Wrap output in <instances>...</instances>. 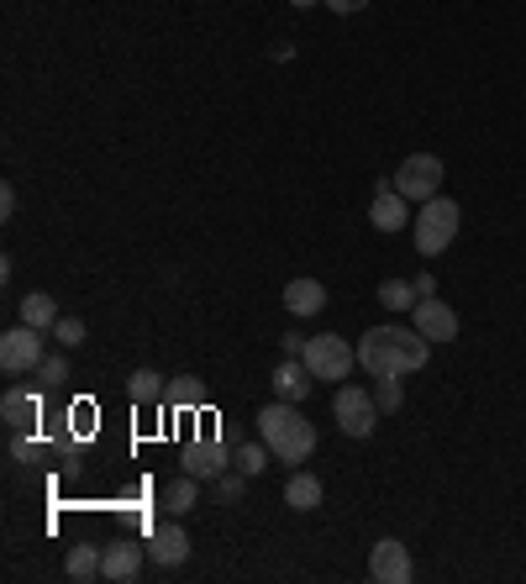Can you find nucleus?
<instances>
[{
    "label": "nucleus",
    "instance_id": "obj_1",
    "mask_svg": "<svg viewBox=\"0 0 526 584\" xmlns=\"http://www.w3.org/2000/svg\"><path fill=\"white\" fill-rule=\"evenodd\" d=\"M427 358H432V343L410 326H369L358 343V363L374 380H406L416 369H427Z\"/></svg>",
    "mask_w": 526,
    "mask_h": 584
},
{
    "label": "nucleus",
    "instance_id": "obj_2",
    "mask_svg": "<svg viewBox=\"0 0 526 584\" xmlns=\"http://www.w3.org/2000/svg\"><path fill=\"white\" fill-rule=\"evenodd\" d=\"M259 438L268 442V453L285 458V464H306V458L316 453V427L295 410V401H274V406L259 410Z\"/></svg>",
    "mask_w": 526,
    "mask_h": 584
},
{
    "label": "nucleus",
    "instance_id": "obj_3",
    "mask_svg": "<svg viewBox=\"0 0 526 584\" xmlns=\"http://www.w3.org/2000/svg\"><path fill=\"white\" fill-rule=\"evenodd\" d=\"M458 222H464L458 201H447V195L421 201V211H416V227H410V237H416V253H427V259L447 253V248H453V237H458Z\"/></svg>",
    "mask_w": 526,
    "mask_h": 584
},
{
    "label": "nucleus",
    "instance_id": "obj_4",
    "mask_svg": "<svg viewBox=\"0 0 526 584\" xmlns=\"http://www.w3.org/2000/svg\"><path fill=\"white\" fill-rule=\"evenodd\" d=\"M306 369L316 374V380H348L352 363H358V348H348V337H332V332H322V337H306Z\"/></svg>",
    "mask_w": 526,
    "mask_h": 584
},
{
    "label": "nucleus",
    "instance_id": "obj_5",
    "mask_svg": "<svg viewBox=\"0 0 526 584\" xmlns=\"http://www.w3.org/2000/svg\"><path fill=\"white\" fill-rule=\"evenodd\" d=\"M332 416H337V427H343L348 438H374V427H380V401H374L363 384H343L337 401H332Z\"/></svg>",
    "mask_w": 526,
    "mask_h": 584
},
{
    "label": "nucleus",
    "instance_id": "obj_6",
    "mask_svg": "<svg viewBox=\"0 0 526 584\" xmlns=\"http://www.w3.org/2000/svg\"><path fill=\"white\" fill-rule=\"evenodd\" d=\"M390 184H395L406 201H416V205L432 201V195L442 190V158H438V153H410L406 164L395 169V179H390Z\"/></svg>",
    "mask_w": 526,
    "mask_h": 584
},
{
    "label": "nucleus",
    "instance_id": "obj_7",
    "mask_svg": "<svg viewBox=\"0 0 526 584\" xmlns=\"http://www.w3.org/2000/svg\"><path fill=\"white\" fill-rule=\"evenodd\" d=\"M43 358H48V348H43V332H37V326L22 322L0 337V369H5V374H37Z\"/></svg>",
    "mask_w": 526,
    "mask_h": 584
},
{
    "label": "nucleus",
    "instance_id": "obj_8",
    "mask_svg": "<svg viewBox=\"0 0 526 584\" xmlns=\"http://www.w3.org/2000/svg\"><path fill=\"white\" fill-rule=\"evenodd\" d=\"M410 574H416V563H410L406 543H395V537L374 543V553H369V580L374 584H410Z\"/></svg>",
    "mask_w": 526,
    "mask_h": 584
},
{
    "label": "nucleus",
    "instance_id": "obj_9",
    "mask_svg": "<svg viewBox=\"0 0 526 584\" xmlns=\"http://www.w3.org/2000/svg\"><path fill=\"white\" fill-rule=\"evenodd\" d=\"M410 317H416V332H421L427 343H453V337H458V311H453L447 300H438V295H421Z\"/></svg>",
    "mask_w": 526,
    "mask_h": 584
},
{
    "label": "nucleus",
    "instance_id": "obj_10",
    "mask_svg": "<svg viewBox=\"0 0 526 584\" xmlns=\"http://www.w3.org/2000/svg\"><path fill=\"white\" fill-rule=\"evenodd\" d=\"M369 222L380 227V233H401L410 222V201L395 190V184H380V195H374V205H369Z\"/></svg>",
    "mask_w": 526,
    "mask_h": 584
},
{
    "label": "nucleus",
    "instance_id": "obj_11",
    "mask_svg": "<svg viewBox=\"0 0 526 584\" xmlns=\"http://www.w3.org/2000/svg\"><path fill=\"white\" fill-rule=\"evenodd\" d=\"M147 553H153V563H158V569H179V563L190 558V532H184L179 522L158 526V532H153V548H147Z\"/></svg>",
    "mask_w": 526,
    "mask_h": 584
},
{
    "label": "nucleus",
    "instance_id": "obj_12",
    "mask_svg": "<svg viewBox=\"0 0 526 584\" xmlns=\"http://www.w3.org/2000/svg\"><path fill=\"white\" fill-rule=\"evenodd\" d=\"M0 416H5V427H37L43 421V395L37 390H5L0 395Z\"/></svg>",
    "mask_w": 526,
    "mask_h": 584
},
{
    "label": "nucleus",
    "instance_id": "obj_13",
    "mask_svg": "<svg viewBox=\"0 0 526 584\" xmlns=\"http://www.w3.org/2000/svg\"><path fill=\"white\" fill-rule=\"evenodd\" d=\"M311 384H316V374L306 369V358H285V363L274 369V395H279V401H295V406H300V401L311 395Z\"/></svg>",
    "mask_w": 526,
    "mask_h": 584
},
{
    "label": "nucleus",
    "instance_id": "obj_14",
    "mask_svg": "<svg viewBox=\"0 0 526 584\" xmlns=\"http://www.w3.org/2000/svg\"><path fill=\"white\" fill-rule=\"evenodd\" d=\"M285 311H290V317H316V311H326V285L322 279H290V285H285Z\"/></svg>",
    "mask_w": 526,
    "mask_h": 584
},
{
    "label": "nucleus",
    "instance_id": "obj_15",
    "mask_svg": "<svg viewBox=\"0 0 526 584\" xmlns=\"http://www.w3.org/2000/svg\"><path fill=\"white\" fill-rule=\"evenodd\" d=\"M184 474H195V479L227 474V448H222V442H195V448L184 453Z\"/></svg>",
    "mask_w": 526,
    "mask_h": 584
},
{
    "label": "nucleus",
    "instance_id": "obj_16",
    "mask_svg": "<svg viewBox=\"0 0 526 584\" xmlns=\"http://www.w3.org/2000/svg\"><path fill=\"white\" fill-rule=\"evenodd\" d=\"M138 574H143V548L138 543H111L106 548V580L127 584V580H138Z\"/></svg>",
    "mask_w": 526,
    "mask_h": 584
},
{
    "label": "nucleus",
    "instance_id": "obj_17",
    "mask_svg": "<svg viewBox=\"0 0 526 584\" xmlns=\"http://www.w3.org/2000/svg\"><path fill=\"white\" fill-rule=\"evenodd\" d=\"M127 395H132L138 406H158V401H169V380H164L158 369H132V374H127Z\"/></svg>",
    "mask_w": 526,
    "mask_h": 584
},
{
    "label": "nucleus",
    "instance_id": "obj_18",
    "mask_svg": "<svg viewBox=\"0 0 526 584\" xmlns=\"http://www.w3.org/2000/svg\"><path fill=\"white\" fill-rule=\"evenodd\" d=\"M285 505H290V511H316V505H322V479H316V474H306V468L290 474V485H285Z\"/></svg>",
    "mask_w": 526,
    "mask_h": 584
},
{
    "label": "nucleus",
    "instance_id": "obj_19",
    "mask_svg": "<svg viewBox=\"0 0 526 584\" xmlns=\"http://www.w3.org/2000/svg\"><path fill=\"white\" fill-rule=\"evenodd\" d=\"M69 580H106V548H89V543H80L74 553H69Z\"/></svg>",
    "mask_w": 526,
    "mask_h": 584
},
{
    "label": "nucleus",
    "instance_id": "obj_20",
    "mask_svg": "<svg viewBox=\"0 0 526 584\" xmlns=\"http://www.w3.org/2000/svg\"><path fill=\"white\" fill-rule=\"evenodd\" d=\"M22 322L37 326V332H53V326H59V306H53V295H43V290L22 295Z\"/></svg>",
    "mask_w": 526,
    "mask_h": 584
},
{
    "label": "nucleus",
    "instance_id": "obj_21",
    "mask_svg": "<svg viewBox=\"0 0 526 584\" xmlns=\"http://www.w3.org/2000/svg\"><path fill=\"white\" fill-rule=\"evenodd\" d=\"M201 505V485H195V474H179L175 485L164 490V511L169 516H184V511H195Z\"/></svg>",
    "mask_w": 526,
    "mask_h": 584
},
{
    "label": "nucleus",
    "instance_id": "obj_22",
    "mask_svg": "<svg viewBox=\"0 0 526 584\" xmlns=\"http://www.w3.org/2000/svg\"><path fill=\"white\" fill-rule=\"evenodd\" d=\"M169 406L175 410H201L205 406V384L201 380H169Z\"/></svg>",
    "mask_w": 526,
    "mask_h": 584
},
{
    "label": "nucleus",
    "instance_id": "obj_23",
    "mask_svg": "<svg viewBox=\"0 0 526 584\" xmlns=\"http://www.w3.org/2000/svg\"><path fill=\"white\" fill-rule=\"evenodd\" d=\"M380 300L390 306V311H410V300H421V295H416V285H406V279H384Z\"/></svg>",
    "mask_w": 526,
    "mask_h": 584
},
{
    "label": "nucleus",
    "instance_id": "obj_24",
    "mask_svg": "<svg viewBox=\"0 0 526 584\" xmlns=\"http://www.w3.org/2000/svg\"><path fill=\"white\" fill-rule=\"evenodd\" d=\"M268 458H274V453H268V442H248V448H242V453H237V468H242V474H248V479H253V474H263V468H268Z\"/></svg>",
    "mask_w": 526,
    "mask_h": 584
},
{
    "label": "nucleus",
    "instance_id": "obj_25",
    "mask_svg": "<svg viewBox=\"0 0 526 584\" xmlns=\"http://www.w3.org/2000/svg\"><path fill=\"white\" fill-rule=\"evenodd\" d=\"M63 380H69V363H63L59 353H53V358H43V363H37V390H59Z\"/></svg>",
    "mask_w": 526,
    "mask_h": 584
},
{
    "label": "nucleus",
    "instance_id": "obj_26",
    "mask_svg": "<svg viewBox=\"0 0 526 584\" xmlns=\"http://www.w3.org/2000/svg\"><path fill=\"white\" fill-rule=\"evenodd\" d=\"M11 458H16V464H43V448H37V442H27V432H22V427H11Z\"/></svg>",
    "mask_w": 526,
    "mask_h": 584
},
{
    "label": "nucleus",
    "instance_id": "obj_27",
    "mask_svg": "<svg viewBox=\"0 0 526 584\" xmlns=\"http://www.w3.org/2000/svg\"><path fill=\"white\" fill-rule=\"evenodd\" d=\"M242 479H248L242 468H237V474H216V500H222V505H237V500H242Z\"/></svg>",
    "mask_w": 526,
    "mask_h": 584
},
{
    "label": "nucleus",
    "instance_id": "obj_28",
    "mask_svg": "<svg viewBox=\"0 0 526 584\" xmlns=\"http://www.w3.org/2000/svg\"><path fill=\"white\" fill-rule=\"evenodd\" d=\"M53 337H59L63 348H80V343H85V322H80V317H59Z\"/></svg>",
    "mask_w": 526,
    "mask_h": 584
},
{
    "label": "nucleus",
    "instance_id": "obj_29",
    "mask_svg": "<svg viewBox=\"0 0 526 584\" xmlns=\"http://www.w3.org/2000/svg\"><path fill=\"white\" fill-rule=\"evenodd\" d=\"M374 401H380V410H401V401H406V390H401V380H380V390H374Z\"/></svg>",
    "mask_w": 526,
    "mask_h": 584
},
{
    "label": "nucleus",
    "instance_id": "obj_30",
    "mask_svg": "<svg viewBox=\"0 0 526 584\" xmlns=\"http://www.w3.org/2000/svg\"><path fill=\"white\" fill-rule=\"evenodd\" d=\"M369 0H326V11H337V16H352V11H363Z\"/></svg>",
    "mask_w": 526,
    "mask_h": 584
},
{
    "label": "nucleus",
    "instance_id": "obj_31",
    "mask_svg": "<svg viewBox=\"0 0 526 584\" xmlns=\"http://www.w3.org/2000/svg\"><path fill=\"white\" fill-rule=\"evenodd\" d=\"M11 211H16V190L5 184V190H0V216H11Z\"/></svg>",
    "mask_w": 526,
    "mask_h": 584
},
{
    "label": "nucleus",
    "instance_id": "obj_32",
    "mask_svg": "<svg viewBox=\"0 0 526 584\" xmlns=\"http://www.w3.org/2000/svg\"><path fill=\"white\" fill-rule=\"evenodd\" d=\"M306 353V337H285V358H300Z\"/></svg>",
    "mask_w": 526,
    "mask_h": 584
},
{
    "label": "nucleus",
    "instance_id": "obj_33",
    "mask_svg": "<svg viewBox=\"0 0 526 584\" xmlns=\"http://www.w3.org/2000/svg\"><path fill=\"white\" fill-rule=\"evenodd\" d=\"M290 5H300V11H306V5H326V0H290Z\"/></svg>",
    "mask_w": 526,
    "mask_h": 584
}]
</instances>
